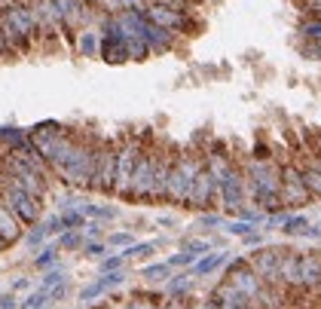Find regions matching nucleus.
<instances>
[{
  "label": "nucleus",
  "mask_w": 321,
  "mask_h": 309,
  "mask_svg": "<svg viewBox=\"0 0 321 309\" xmlns=\"http://www.w3.org/2000/svg\"><path fill=\"white\" fill-rule=\"evenodd\" d=\"M202 166H205V153H199V150H178L172 175H169L166 202H172V205H190V193H193L196 175H199Z\"/></svg>",
  "instance_id": "obj_1"
},
{
  "label": "nucleus",
  "mask_w": 321,
  "mask_h": 309,
  "mask_svg": "<svg viewBox=\"0 0 321 309\" xmlns=\"http://www.w3.org/2000/svg\"><path fill=\"white\" fill-rule=\"evenodd\" d=\"M156 157H159V144L150 141V135L144 138L141 157H138V169L132 175V187L129 196L132 202H153V181H156Z\"/></svg>",
  "instance_id": "obj_2"
},
{
  "label": "nucleus",
  "mask_w": 321,
  "mask_h": 309,
  "mask_svg": "<svg viewBox=\"0 0 321 309\" xmlns=\"http://www.w3.org/2000/svg\"><path fill=\"white\" fill-rule=\"evenodd\" d=\"M119 150H116V196H129V187H132V175L138 169V157H141V147H144V138L138 135H126L116 141Z\"/></svg>",
  "instance_id": "obj_3"
},
{
  "label": "nucleus",
  "mask_w": 321,
  "mask_h": 309,
  "mask_svg": "<svg viewBox=\"0 0 321 309\" xmlns=\"http://www.w3.org/2000/svg\"><path fill=\"white\" fill-rule=\"evenodd\" d=\"M116 141H101L98 153H95V172H92V184L101 193H113L116 190Z\"/></svg>",
  "instance_id": "obj_4"
},
{
  "label": "nucleus",
  "mask_w": 321,
  "mask_h": 309,
  "mask_svg": "<svg viewBox=\"0 0 321 309\" xmlns=\"http://www.w3.org/2000/svg\"><path fill=\"white\" fill-rule=\"evenodd\" d=\"M282 202H285V208H300V205L312 202L306 181H303V172H300L294 157L282 163Z\"/></svg>",
  "instance_id": "obj_5"
},
{
  "label": "nucleus",
  "mask_w": 321,
  "mask_h": 309,
  "mask_svg": "<svg viewBox=\"0 0 321 309\" xmlns=\"http://www.w3.org/2000/svg\"><path fill=\"white\" fill-rule=\"evenodd\" d=\"M220 202V184L211 172V166L205 163L196 175V184H193V193H190V205L187 208H199V211H211L214 205Z\"/></svg>",
  "instance_id": "obj_6"
},
{
  "label": "nucleus",
  "mask_w": 321,
  "mask_h": 309,
  "mask_svg": "<svg viewBox=\"0 0 321 309\" xmlns=\"http://www.w3.org/2000/svg\"><path fill=\"white\" fill-rule=\"evenodd\" d=\"M294 160L303 172V181H306V190H309V196L312 199H321V160L315 157L312 150H297L294 153Z\"/></svg>",
  "instance_id": "obj_7"
},
{
  "label": "nucleus",
  "mask_w": 321,
  "mask_h": 309,
  "mask_svg": "<svg viewBox=\"0 0 321 309\" xmlns=\"http://www.w3.org/2000/svg\"><path fill=\"white\" fill-rule=\"evenodd\" d=\"M0 236H4L7 242H16L22 236V220L13 214V208L0 199Z\"/></svg>",
  "instance_id": "obj_8"
},
{
  "label": "nucleus",
  "mask_w": 321,
  "mask_h": 309,
  "mask_svg": "<svg viewBox=\"0 0 321 309\" xmlns=\"http://www.w3.org/2000/svg\"><path fill=\"white\" fill-rule=\"evenodd\" d=\"M223 263H226V254H211V257L196 263V276H208V273H214V269H220Z\"/></svg>",
  "instance_id": "obj_9"
},
{
  "label": "nucleus",
  "mask_w": 321,
  "mask_h": 309,
  "mask_svg": "<svg viewBox=\"0 0 321 309\" xmlns=\"http://www.w3.org/2000/svg\"><path fill=\"white\" fill-rule=\"evenodd\" d=\"M49 300H52V294H49L46 288H40V291H34V294L25 300V306H22V309H43Z\"/></svg>",
  "instance_id": "obj_10"
},
{
  "label": "nucleus",
  "mask_w": 321,
  "mask_h": 309,
  "mask_svg": "<svg viewBox=\"0 0 321 309\" xmlns=\"http://www.w3.org/2000/svg\"><path fill=\"white\" fill-rule=\"evenodd\" d=\"M306 229H309V223H306V217H303V214H297V217H288V220H285V233H288V236L306 233Z\"/></svg>",
  "instance_id": "obj_11"
},
{
  "label": "nucleus",
  "mask_w": 321,
  "mask_h": 309,
  "mask_svg": "<svg viewBox=\"0 0 321 309\" xmlns=\"http://www.w3.org/2000/svg\"><path fill=\"white\" fill-rule=\"evenodd\" d=\"M169 276V263H159V266H147L144 269V279H150V282H163Z\"/></svg>",
  "instance_id": "obj_12"
},
{
  "label": "nucleus",
  "mask_w": 321,
  "mask_h": 309,
  "mask_svg": "<svg viewBox=\"0 0 321 309\" xmlns=\"http://www.w3.org/2000/svg\"><path fill=\"white\" fill-rule=\"evenodd\" d=\"M303 34L309 37V40H318V43H321V19H315V22H309V25L303 28Z\"/></svg>",
  "instance_id": "obj_13"
},
{
  "label": "nucleus",
  "mask_w": 321,
  "mask_h": 309,
  "mask_svg": "<svg viewBox=\"0 0 321 309\" xmlns=\"http://www.w3.org/2000/svg\"><path fill=\"white\" fill-rule=\"evenodd\" d=\"M58 223H61V226H83V214H76V211H70V214L58 217Z\"/></svg>",
  "instance_id": "obj_14"
},
{
  "label": "nucleus",
  "mask_w": 321,
  "mask_h": 309,
  "mask_svg": "<svg viewBox=\"0 0 321 309\" xmlns=\"http://www.w3.org/2000/svg\"><path fill=\"white\" fill-rule=\"evenodd\" d=\"M251 229V220H235V223H229V233H235V236H245Z\"/></svg>",
  "instance_id": "obj_15"
},
{
  "label": "nucleus",
  "mask_w": 321,
  "mask_h": 309,
  "mask_svg": "<svg viewBox=\"0 0 321 309\" xmlns=\"http://www.w3.org/2000/svg\"><path fill=\"white\" fill-rule=\"evenodd\" d=\"M52 260H55V251H43V254L34 260V266H37V269H43V266H49Z\"/></svg>",
  "instance_id": "obj_16"
},
{
  "label": "nucleus",
  "mask_w": 321,
  "mask_h": 309,
  "mask_svg": "<svg viewBox=\"0 0 321 309\" xmlns=\"http://www.w3.org/2000/svg\"><path fill=\"white\" fill-rule=\"evenodd\" d=\"M193 257H196V254H190V251H187V254H178V257H172V260H169V266H187Z\"/></svg>",
  "instance_id": "obj_17"
},
{
  "label": "nucleus",
  "mask_w": 321,
  "mask_h": 309,
  "mask_svg": "<svg viewBox=\"0 0 321 309\" xmlns=\"http://www.w3.org/2000/svg\"><path fill=\"white\" fill-rule=\"evenodd\" d=\"M79 49H83L86 55H92V52H95V37H92V34H89V37H83V43H79Z\"/></svg>",
  "instance_id": "obj_18"
},
{
  "label": "nucleus",
  "mask_w": 321,
  "mask_h": 309,
  "mask_svg": "<svg viewBox=\"0 0 321 309\" xmlns=\"http://www.w3.org/2000/svg\"><path fill=\"white\" fill-rule=\"evenodd\" d=\"M79 239H83V236H76V233H67V236L61 239V248H73V245H79Z\"/></svg>",
  "instance_id": "obj_19"
},
{
  "label": "nucleus",
  "mask_w": 321,
  "mask_h": 309,
  "mask_svg": "<svg viewBox=\"0 0 321 309\" xmlns=\"http://www.w3.org/2000/svg\"><path fill=\"white\" fill-rule=\"evenodd\" d=\"M153 251V245H138V248H129L126 254H150Z\"/></svg>",
  "instance_id": "obj_20"
},
{
  "label": "nucleus",
  "mask_w": 321,
  "mask_h": 309,
  "mask_svg": "<svg viewBox=\"0 0 321 309\" xmlns=\"http://www.w3.org/2000/svg\"><path fill=\"white\" fill-rule=\"evenodd\" d=\"M110 242H116V245H126V242H129V236H126V233H119V236H113Z\"/></svg>",
  "instance_id": "obj_21"
},
{
  "label": "nucleus",
  "mask_w": 321,
  "mask_h": 309,
  "mask_svg": "<svg viewBox=\"0 0 321 309\" xmlns=\"http://www.w3.org/2000/svg\"><path fill=\"white\" fill-rule=\"evenodd\" d=\"M119 260H123V257H113V260H107V263H104V269H116V266H119Z\"/></svg>",
  "instance_id": "obj_22"
},
{
  "label": "nucleus",
  "mask_w": 321,
  "mask_h": 309,
  "mask_svg": "<svg viewBox=\"0 0 321 309\" xmlns=\"http://www.w3.org/2000/svg\"><path fill=\"white\" fill-rule=\"evenodd\" d=\"M0 309H13V300H7V303H4V306H0Z\"/></svg>",
  "instance_id": "obj_23"
},
{
  "label": "nucleus",
  "mask_w": 321,
  "mask_h": 309,
  "mask_svg": "<svg viewBox=\"0 0 321 309\" xmlns=\"http://www.w3.org/2000/svg\"><path fill=\"white\" fill-rule=\"evenodd\" d=\"M7 300H13V297H0V306H4V303H7Z\"/></svg>",
  "instance_id": "obj_24"
},
{
  "label": "nucleus",
  "mask_w": 321,
  "mask_h": 309,
  "mask_svg": "<svg viewBox=\"0 0 321 309\" xmlns=\"http://www.w3.org/2000/svg\"><path fill=\"white\" fill-rule=\"evenodd\" d=\"M92 309H110V306H92Z\"/></svg>",
  "instance_id": "obj_25"
}]
</instances>
